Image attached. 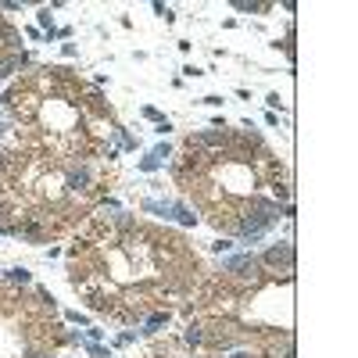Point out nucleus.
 I'll list each match as a JSON object with an SVG mask.
<instances>
[{
  "mask_svg": "<svg viewBox=\"0 0 358 358\" xmlns=\"http://www.w3.org/2000/svg\"><path fill=\"white\" fill-rule=\"evenodd\" d=\"M258 262L268 265V268H283V273L290 276V268H294V248L290 244H276V248H268L265 258H258Z\"/></svg>",
  "mask_w": 358,
  "mask_h": 358,
  "instance_id": "obj_1",
  "label": "nucleus"
},
{
  "mask_svg": "<svg viewBox=\"0 0 358 358\" xmlns=\"http://www.w3.org/2000/svg\"><path fill=\"white\" fill-rule=\"evenodd\" d=\"M11 280L15 283H29V273H25V268H11Z\"/></svg>",
  "mask_w": 358,
  "mask_h": 358,
  "instance_id": "obj_2",
  "label": "nucleus"
}]
</instances>
